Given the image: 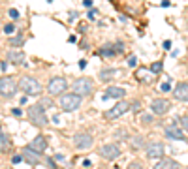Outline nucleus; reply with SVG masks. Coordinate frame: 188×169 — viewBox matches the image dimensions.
I'll list each match as a JSON object with an SVG mask.
<instances>
[{
	"mask_svg": "<svg viewBox=\"0 0 188 169\" xmlns=\"http://www.w3.org/2000/svg\"><path fill=\"white\" fill-rule=\"evenodd\" d=\"M26 117H28V120L34 126H47V122H49V118H47L45 109H43V105H41V103L30 105L28 111H26Z\"/></svg>",
	"mask_w": 188,
	"mask_h": 169,
	"instance_id": "nucleus-1",
	"label": "nucleus"
},
{
	"mask_svg": "<svg viewBox=\"0 0 188 169\" xmlns=\"http://www.w3.org/2000/svg\"><path fill=\"white\" fill-rule=\"evenodd\" d=\"M19 87L28 96H40L41 94V84H40L38 79H34V77H23V79L19 81Z\"/></svg>",
	"mask_w": 188,
	"mask_h": 169,
	"instance_id": "nucleus-2",
	"label": "nucleus"
},
{
	"mask_svg": "<svg viewBox=\"0 0 188 169\" xmlns=\"http://www.w3.org/2000/svg\"><path fill=\"white\" fill-rule=\"evenodd\" d=\"M17 88H19L17 79H13V77H2L0 79V94L4 98H11L17 92Z\"/></svg>",
	"mask_w": 188,
	"mask_h": 169,
	"instance_id": "nucleus-3",
	"label": "nucleus"
},
{
	"mask_svg": "<svg viewBox=\"0 0 188 169\" xmlns=\"http://www.w3.org/2000/svg\"><path fill=\"white\" fill-rule=\"evenodd\" d=\"M81 105V96L79 94H64L60 96V107L64 111H75Z\"/></svg>",
	"mask_w": 188,
	"mask_h": 169,
	"instance_id": "nucleus-4",
	"label": "nucleus"
},
{
	"mask_svg": "<svg viewBox=\"0 0 188 169\" xmlns=\"http://www.w3.org/2000/svg\"><path fill=\"white\" fill-rule=\"evenodd\" d=\"M92 90H94L92 79H88V77H83V79H77L73 83V92L79 94V96H88Z\"/></svg>",
	"mask_w": 188,
	"mask_h": 169,
	"instance_id": "nucleus-5",
	"label": "nucleus"
},
{
	"mask_svg": "<svg viewBox=\"0 0 188 169\" xmlns=\"http://www.w3.org/2000/svg\"><path fill=\"white\" fill-rule=\"evenodd\" d=\"M66 87H68V83H66L64 77H53L49 81V84H47V90H49L51 96H60L66 90Z\"/></svg>",
	"mask_w": 188,
	"mask_h": 169,
	"instance_id": "nucleus-6",
	"label": "nucleus"
},
{
	"mask_svg": "<svg viewBox=\"0 0 188 169\" xmlns=\"http://www.w3.org/2000/svg\"><path fill=\"white\" fill-rule=\"evenodd\" d=\"M128 109H130V103H128V102H124V100H121L119 103L115 105V107H111V109L106 111V118H109V120H115V118L122 117Z\"/></svg>",
	"mask_w": 188,
	"mask_h": 169,
	"instance_id": "nucleus-7",
	"label": "nucleus"
},
{
	"mask_svg": "<svg viewBox=\"0 0 188 169\" xmlns=\"http://www.w3.org/2000/svg\"><path fill=\"white\" fill-rule=\"evenodd\" d=\"M171 103L168 100H164V98H156V100H152L151 103V111L154 113V115H166V113L169 111Z\"/></svg>",
	"mask_w": 188,
	"mask_h": 169,
	"instance_id": "nucleus-8",
	"label": "nucleus"
},
{
	"mask_svg": "<svg viewBox=\"0 0 188 169\" xmlns=\"http://www.w3.org/2000/svg\"><path fill=\"white\" fill-rule=\"evenodd\" d=\"M100 154H102L106 160H115V158L121 156V149H119V145H115V143H107V145L102 147Z\"/></svg>",
	"mask_w": 188,
	"mask_h": 169,
	"instance_id": "nucleus-9",
	"label": "nucleus"
},
{
	"mask_svg": "<svg viewBox=\"0 0 188 169\" xmlns=\"http://www.w3.org/2000/svg\"><path fill=\"white\" fill-rule=\"evenodd\" d=\"M164 156V145L160 143V141H152V143L147 145V158H162Z\"/></svg>",
	"mask_w": 188,
	"mask_h": 169,
	"instance_id": "nucleus-10",
	"label": "nucleus"
},
{
	"mask_svg": "<svg viewBox=\"0 0 188 169\" xmlns=\"http://www.w3.org/2000/svg\"><path fill=\"white\" fill-rule=\"evenodd\" d=\"M166 135H168L169 139H177V141H184V139H186L184 130L181 128V126H177V124L166 126Z\"/></svg>",
	"mask_w": 188,
	"mask_h": 169,
	"instance_id": "nucleus-11",
	"label": "nucleus"
},
{
	"mask_svg": "<svg viewBox=\"0 0 188 169\" xmlns=\"http://www.w3.org/2000/svg\"><path fill=\"white\" fill-rule=\"evenodd\" d=\"M73 143L77 149L81 150H87L92 147V135H88V133H77V135L73 137Z\"/></svg>",
	"mask_w": 188,
	"mask_h": 169,
	"instance_id": "nucleus-12",
	"label": "nucleus"
},
{
	"mask_svg": "<svg viewBox=\"0 0 188 169\" xmlns=\"http://www.w3.org/2000/svg\"><path fill=\"white\" fill-rule=\"evenodd\" d=\"M40 154L41 152L26 147V149H23V160L26 162V164H30V165H36V164H40Z\"/></svg>",
	"mask_w": 188,
	"mask_h": 169,
	"instance_id": "nucleus-13",
	"label": "nucleus"
},
{
	"mask_svg": "<svg viewBox=\"0 0 188 169\" xmlns=\"http://www.w3.org/2000/svg\"><path fill=\"white\" fill-rule=\"evenodd\" d=\"M173 96L179 102H188V83H179L173 90Z\"/></svg>",
	"mask_w": 188,
	"mask_h": 169,
	"instance_id": "nucleus-14",
	"label": "nucleus"
},
{
	"mask_svg": "<svg viewBox=\"0 0 188 169\" xmlns=\"http://www.w3.org/2000/svg\"><path fill=\"white\" fill-rule=\"evenodd\" d=\"M122 96H126V90L121 88V87H109L106 90V94H103V100H109V98H117V100H121Z\"/></svg>",
	"mask_w": 188,
	"mask_h": 169,
	"instance_id": "nucleus-15",
	"label": "nucleus"
},
{
	"mask_svg": "<svg viewBox=\"0 0 188 169\" xmlns=\"http://www.w3.org/2000/svg\"><path fill=\"white\" fill-rule=\"evenodd\" d=\"M30 149H34V150H38V152H43L45 149H47V141H45V137L43 135H38V137H34L32 141H30Z\"/></svg>",
	"mask_w": 188,
	"mask_h": 169,
	"instance_id": "nucleus-16",
	"label": "nucleus"
},
{
	"mask_svg": "<svg viewBox=\"0 0 188 169\" xmlns=\"http://www.w3.org/2000/svg\"><path fill=\"white\" fill-rule=\"evenodd\" d=\"M177 162H173L171 158H160L158 164L154 165V169H177Z\"/></svg>",
	"mask_w": 188,
	"mask_h": 169,
	"instance_id": "nucleus-17",
	"label": "nucleus"
},
{
	"mask_svg": "<svg viewBox=\"0 0 188 169\" xmlns=\"http://www.w3.org/2000/svg\"><path fill=\"white\" fill-rule=\"evenodd\" d=\"M13 147L11 143V137L8 135V133H4V132H0V152H8L10 149Z\"/></svg>",
	"mask_w": 188,
	"mask_h": 169,
	"instance_id": "nucleus-18",
	"label": "nucleus"
},
{
	"mask_svg": "<svg viewBox=\"0 0 188 169\" xmlns=\"http://www.w3.org/2000/svg\"><path fill=\"white\" fill-rule=\"evenodd\" d=\"M8 60L11 64H23L25 62V53L23 51H10L8 53Z\"/></svg>",
	"mask_w": 188,
	"mask_h": 169,
	"instance_id": "nucleus-19",
	"label": "nucleus"
},
{
	"mask_svg": "<svg viewBox=\"0 0 188 169\" xmlns=\"http://www.w3.org/2000/svg\"><path fill=\"white\" fill-rule=\"evenodd\" d=\"M115 49H113V45H111V43H107V45H103L102 49H100V51H98V55L100 56H103V58H111V56H115Z\"/></svg>",
	"mask_w": 188,
	"mask_h": 169,
	"instance_id": "nucleus-20",
	"label": "nucleus"
},
{
	"mask_svg": "<svg viewBox=\"0 0 188 169\" xmlns=\"http://www.w3.org/2000/svg\"><path fill=\"white\" fill-rule=\"evenodd\" d=\"M145 145H147V143H145V139H143L141 135H136L134 139L130 141V147H132V149H134V150H141Z\"/></svg>",
	"mask_w": 188,
	"mask_h": 169,
	"instance_id": "nucleus-21",
	"label": "nucleus"
},
{
	"mask_svg": "<svg viewBox=\"0 0 188 169\" xmlns=\"http://www.w3.org/2000/svg\"><path fill=\"white\" fill-rule=\"evenodd\" d=\"M115 73H117V70H113V68H109V70H102V72H100V79H102V81H107L109 77H113Z\"/></svg>",
	"mask_w": 188,
	"mask_h": 169,
	"instance_id": "nucleus-22",
	"label": "nucleus"
},
{
	"mask_svg": "<svg viewBox=\"0 0 188 169\" xmlns=\"http://www.w3.org/2000/svg\"><path fill=\"white\" fill-rule=\"evenodd\" d=\"M23 41H25V38H23V34H19L17 38H10V45H13V47H17V45H23Z\"/></svg>",
	"mask_w": 188,
	"mask_h": 169,
	"instance_id": "nucleus-23",
	"label": "nucleus"
},
{
	"mask_svg": "<svg viewBox=\"0 0 188 169\" xmlns=\"http://www.w3.org/2000/svg\"><path fill=\"white\" fill-rule=\"evenodd\" d=\"M151 72L152 73H160V72H162V62H154V64H151Z\"/></svg>",
	"mask_w": 188,
	"mask_h": 169,
	"instance_id": "nucleus-24",
	"label": "nucleus"
},
{
	"mask_svg": "<svg viewBox=\"0 0 188 169\" xmlns=\"http://www.w3.org/2000/svg\"><path fill=\"white\" fill-rule=\"evenodd\" d=\"M181 128L184 130V133H188V115L181 118Z\"/></svg>",
	"mask_w": 188,
	"mask_h": 169,
	"instance_id": "nucleus-25",
	"label": "nucleus"
},
{
	"mask_svg": "<svg viewBox=\"0 0 188 169\" xmlns=\"http://www.w3.org/2000/svg\"><path fill=\"white\" fill-rule=\"evenodd\" d=\"M128 169H143V164L141 162H132V164H128Z\"/></svg>",
	"mask_w": 188,
	"mask_h": 169,
	"instance_id": "nucleus-26",
	"label": "nucleus"
},
{
	"mask_svg": "<svg viewBox=\"0 0 188 169\" xmlns=\"http://www.w3.org/2000/svg\"><path fill=\"white\" fill-rule=\"evenodd\" d=\"M13 28H15V26H13L11 23H8V25L4 26V32H6V34H11V32H13Z\"/></svg>",
	"mask_w": 188,
	"mask_h": 169,
	"instance_id": "nucleus-27",
	"label": "nucleus"
},
{
	"mask_svg": "<svg viewBox=\"0 0 188 169\" xmlns=\"http://www.w3.org/2000/svg\"><path fill=\"white\" fill-rule=\"evenodd\" d=\"M21 160H23V154H15V156L11 158V162H13V164H19Z\"/></svg>",
	"mask_w": 188,
	"mask_h": 169,
	"instance_id": "nucleus-28",
	"label": "nucleus"
},
{
	"mask_svg": "<svg viewBox=\"0 0 188 169\" xmlns=\"http://www.w3.org/2000/svg\"><path fill=\"white\" fill-rule=\"evenodd\" d=\"M10 17H11V19H17V17H19V11H17V10H10Z\"/></svg>",
	"mask_w": 188,
	"mask_h": 169,
	"instance_id": "nucleus-29",
	"label": "nucleus"
},
{
	"mask_svg": "<svg viewBox=\"0 0 188 169\" xmlns=\"http://www.w3.org/2000/svg\"><path fill=\"white\" fill-rule=\"evenodd\" d=\"M151 120H152V117H151V115H143V117H141V122H147V124H149Z\"/></svg>",
	"mask_w": 188,
	"mask_h": 169,
	"instance_id": "nucleus-30",
	"label": "nucleus"
},
{
	"mask_svg": "<svg viewBox=\"0 0 188 169\" xmlns=\"http://www.w3.org/2000/svg\"><path fill=\"white\" fill-rule=\"evenodd\" d=\"M115 135H117V137H128V133L124 132V130H119V132L115 133Z\"/></svg>",
	"mask_w": 188,
	"mask_h": 169,
	"instance_id": "nucleus-31",
	"label": "nucleus"
},
{
	"mask_svg": "<svg viewBox=\"0 0 188 169\" xmlns=\"http://www.w3.org/2000/svg\"><path fill=\"white\" fill-rule=\"evenodd\" d=\"M162 90H164V92H168V90H171V84H169V83H164V84H162Z\"/></svg>",
	"mask_w": 188,
	"mask_h": 169,
	"instance_id": "nucleus-32",
	"label": "nucleus"
},
{
	"mask_svg": "<svg viewBox=\"0 0 188 169\" xmlns=\"http://www.w3.org/2000/svg\"><path fill=\"white\" fill-rule=\"evenodd\" d=\"M11 113H13V115H15V117H21V115H23V111H21V109H11Z\"/></svg>",
	"mask_w": 188,
	"mask_h": 169,
	"instance_id": "nucleus-33",
	"label": "nucleus"
},
{
	"mask_svg": "<svg viewBox=\"0 0 188 169\" xmlns=\"http://www.w3.org/2000/svg\"><path fill=\"white\" fill-rule=\"evenodd\" d=\"M40 103H41V105H43V107H49V105H51L53 102H51V100H41Z\"/></svg>",
	"mask_w": 188,
	"mask_h": 169,
	"instance_id": "nucleus-34",
	"label": "nucleus"
},
{
	"mask_svg": "<svg viewBox=\"0 0 188 169\" xmlns=\"http://www.w3.org/2000/svg\"><path fill=\"white\" fill-rule=\"evenodd\" d=\"M83 6H85V8H92V0H85Z\"/></svg>",
	"mask_w": 188,
	"mask_h": 169,
	"instance_id": "nucleus-35",
	"label": "nucleus"
},
{
	"mask_svg": "<svg viewBox=\"0 0 188 169\" xmlns=\"http://www.w3.org/2000/svg\"><path fill=\"white\" fill-rule=\"evenodd\" d=\"M136 62H137V60H136V56H130V60H128V64H130V66H136Z\"/></svg>",
	"mask_w": 188,
	"mask_h": 169,
	"instance_id": "nucleus-36",
	"label": "nucleus"
},
{
	"mask_svg": "<svg viewBox=\"0 0 188 169\" xmlns=\"http://www.w3.org/2000/svg\"><path fill=\"white\" fill-rule=\"evenodd\" d=\"M79 68L85 70V68H87V60H79Z\"/></svg>",
	"mask_w": 188,
	"mask_h": 169,
	"instance_id": "nucleus-37",
	"label": "nucleus"
},
{
	"mask_svg": "<svg viewBox=\"0 0 188 169\" xmlns=\"http://www.w3.org/2000/svg\"><path fill=\"white\" fill-rule=\"evenodd\" d=\"M160 6H162V8H168V6H169V0H162V4H160Z\"/></svg>",
	"mask_w": 188,
	"mask_h": 169,
	"instance_id": "nucleus-38",
	"label": "nucleus"
},
{
	"mask_svg": "<svg viewBox=\"0 0 188 169\" xmlns=\"http://www.w3.org/2000/svg\"><path fill=\"white\" fill-rule=\"evenodd\" d=\"M164 49H171V41H164Z\"/></svg>",
	"mask_w": 188,
	"mask_h": 169,
	"instance_id": "nucleus-39",
	"label": "nucleus"
}]
</instances>
